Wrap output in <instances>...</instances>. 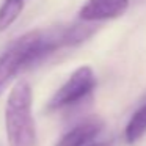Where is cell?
Instances as JSON below:
<instances>
[{"label":"cell","mask_w":146,"mask_h":146,"mask_svg":"<svg viewBox=\"0 0 146 146\" xmlns=\"http://www.w3.org/2000/svg\"><path fill=\"white\" fill-rule=\"evenodd\" d=\"M58 50L50 30H35L14 39L0 54V96L11 80Z\"/></svg>","instance_id":"6da1fadb"},{"label":"cell","mask_w":146,"mask_h":146,"mask_svg":"<svg viewBox=\"0 0 146 146\" xmlns=\"http://www.w3.org/2000/svg\"><path fill=\"white\" fill-rule=\"evenodd\" d=\"M32 101V86L29 82H17L11 90L5 107V130L10 146H35L36 129Z\"/></svg>","instance_id":"7a4b0ae2"},{"label":"cell","mask_w":146,"mask_h":146,"mask_svg":"<svg viewBox=\"0 0 146 146\" xmlns=\"http://www.w3.org/2000/svg\"><path fill=\"white\" fill-rule=\"evenodd\" d=\"M96 86L94 71L90 66H80L76 69L71 77L58 88V91L50 98L47 104L49 110H58V108L72 105L82 101L90 94Z\"/></svg>","instance_id":"3957f363"},{"label":"cell","mask_w":146,"mask_h":146,"mask_svg":"<svg viewBox=\"0 0 146 146\" xmlns=\"http://www.w3.org/2000/svg\"><path fill=\"white\" fill-rule=\"evenodd\" d=\"M130 0H86L80 8L79 17L83 22H101L119 17L129 8Z\"/></svg>","instance_id":"277c9868"},{"label":"cell","mask_w":146,"mask_h":146,"mask_svg":"<svg viewBox=\"0 0 146 146\" xmlns=\"http://www.w3.org/2000/svg\"><path fill=\"white\" fill-rule=\"evenodd\" d=\"M104 129V121L101 118H88V119L74 126L66 135L55 146H86L93 143V140Z\"/></svg>","instance_id":"5b68a950"},{"label":"cell","mask_w":146,"mask_h":146,"mask_svg":"<svg viewBox=\"0 0 146 146\" xmlns=\"http://www.w3.org/2000/svg\"><path fill=\"white\" fill-rule=\"evenodd\" d=\"M146 133V104H143L135 113L130 116L129 123L126 126V141L129 145L137 143Z\"/></svg>","instance_id":"8992f818"},{"label":"cell","mask_w":146,"mask_h":146,"mask_svg":"<svg viewBox=\"0 0 146 146\" xmlns=\"http://www.w3.org/2000/svg\"><path fill=\"white\" fill-rule=\"evenodd\" d=\"M25 3L27 0H3L2 2V5H0V32L8 30L16 22L21 13L24 11Z\"/></svg>","instance_id":"52a82bcc"},{"label":"cell","mask_w":146,"mask_h":146,"mask_svg":"<svg viewBox=\"0 0 146 146\" xmlns=\"http://www.w3.org/2000/svg\"><path fill=\"white\" fill-rule=\"evenodd\" d=\"M86 146H111V143L108 141H96V143H90Z\"/></svg>","instance_id":"ba28073f"},{"label":"cell","mask_w":146,"mask_h":146,"mask_svg":"<svg viewBox=\"0 0 146 146\" xmlns=\"http://www.w3.org/2000/svg\"><path fill=\"white\" fill-rule=\"evenodd\" d=\"M137 2H145V0H137Z\"/></svg>","instance_id":"9c48e42d"}]
</instances>
